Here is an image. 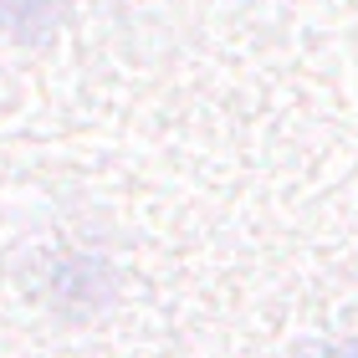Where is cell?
<instances>
[{
  "label": "cell",
  "mask_w": 358,
  "mask_h": 358,
  "mask_svg": "<svg viewBox=\"0 0 358 358\" xmlns=\"http://www.w3.org/2000/svg\"><path fill=\"white\" fill-rule=\"evenodd\" d=\"M322 358H358V343H343V348H333V353H322Z\"/></svg>",
  "instance_id": "6da1fadb"
}]
</instances>
